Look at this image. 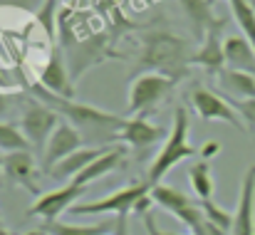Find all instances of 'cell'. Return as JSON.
<instances>
[{"label": "cell", "mask_w": 255, "mask_h": 235, "mask_svg": "<svg viewBox=\"0 0 255 235\" xmlns=\"http://www.w3.org/2000/svg\"><path fill=\"white\" fill-rule=\"evenodd\" d=\"M30 97H35L42 104H47L50 109H55L67 124H72L82 134L85 144H89V146H109V141H114L117 134L127 124V119L119 114H112L107 109H97L92 104H82L75 99L57 97L40 84L30 87Z\"/></svg>", "instance_id": "1"}, {"label": "cell", "mask_w": 255, "mask_h": 235, "mask_svg": "<svg viewBox=\"0 0 255 235\" xmlns=\"http://www.w3.org/2000/svg\"><path fill=\"white\" fill-rule=\"evenodd\" d=\"M191 47L183 37L169 30H151L141 40V55H139V70L156 72L171 77L176 82H183L188 77L191 67Z\"/></svg>", "instance_id": "2"}, {"label": "cell", "mask_w": 255, "mask_h": 235, "mask_svg": "<svg viewBox=\"0 0 255 235\" xmlns=\"http://www.w3.org/2000/svg\"><path fill=\"white\" fill-rule=\"evenodd\" d=\"M188 126H191V117L186 112V107H176L173 112V124L169 129V139L164 141L161 151L151 161L149 171H146V183L154 188L161 183V178L169 173L176 163H181L183 158H191L198 154L196 146L188 144Z\"/></svg>", "instance_id": "3"}, {"label": "cell", "mask_w": 255, "mask_h": 235, "mask_svg": "<svg viewBox=\"0 0 255 235\" xmlns=\"http://www.w3.org/2000/svg\"><path fill=\"white\" fill-rule=\"evenodd\" d=\"M178 82L164 75H156V72H144L131 82L129 87V102H127V114L129 119L131 117H146L151 114V109L164 102L173 92Z\"/></svg>", "instance_id": "4"}, {"label": "cell", "mask_w": 255, "mask_h": 235, "mask_svg": "<svg viewBox=\"0 0 255 235\" xmlns=\"http://www.w3.org/2000/svg\"><path fill=\"white\" fill-rule=\"evenodd\" d=\"M151 193V186L144 181H136V183H129L114 193H109L107 198H97V201H85V203H77L70 213L72 216H97V213H114V216H129L134 213V206Z\"/></svg>", "instance_id": "5"}, {"label": "cell", "mask_w": 255, "mask_h": 235, "mask_svg": "<svg viewBox=\"0 0 255 235\" xmlns=\"http://www.w3.org/2000/svg\"><path fill=\"white\" fill-rule=\"evenodd\" d=\"M60 114L55 109H50L47 104H42L40 99L30 97L27 104L22 107V117H20V129L25 134V139L30 141V146L35 151H45L52 131L60 126Z\"/></svg>", "instance_id": "6"}, {"label": "cell", "mask_w": 255, "mask_h": 235, "mask_svg": "<svg viewBox=\"0 0 255 235\" xmlns=\"http://www.w3.org/2000/svg\"><path fill=\"white\" fill-rule=\"evenodd\" d=\"M85 193H87V186L65 183L62 188L47 191L40 198H35V203L30 206L27 216L30 218H42L45 223H55V221H60L62 213H70Z\"/></svg>", "instance_id": "7"}, {"label": "cell", "mask_w": 255, "mask_h": 235, "mask_svg": "<svg viewBox=\"0 0 255 235\" xmlns=\"http://www.w3.org/2000/svg\"><path fill=\"white\" fill-rule=\"evenodd\" d=\"M151 198H154V206H161L164 211H169L176 221H181L188 231H193L201 221H203V208H201V201H193L188 198L183 191L166 186V183H159L151 188Z\"/></svg>", "instance_id": "8"}, {"label": "cell", "mask_w": 255, "mask_h": 235, "mask_svg": "<svg viewBox=\"0 0 255 235\" xmlns=\"http://www.w3.org/2000/svg\"><path fill=\"white\" fill-rule=\"evenodd\" d=\"M109 57H117L112 52V45H109V37L104 32H94L85 40L75 42L70 50H67V67H70V75L72 79H80L92 65H99Z\"/></svg>", "instance_id": "9"}, {"label": "cell", "mask_w": 255, "mask_h": 235, "mask_svg": "<svg viewBox=\"0 0 255 235\" xmlns=\"http://www.w3.org/2000/svg\"><path fill=\"white\" fill-rule=\"evenodd\" d=\"M191 107L206 121H223V124H231L236 131H248V126L243 124L241 114L231 107V102L223 99V97H218L216 92H211L206 87H198L191 94Z\"/></svg>", "instance_id": "10"}, {"label": "cell", "mask_w": 255, "mask_h": 235, "mask_svg": "<svg viewBox=\"0 0 255 235\" xmlns=\"http://www.w3.org/2000/svg\"><path fill=\"white\" fill-rule=\"evenodd\" d=\"M82 146H85L82 134L72 124L60 121V126L52 131V136H50V141H47V146L42 151V168H45V173H50L60 161H65L70 154L80 151Z\"/></svg>", "instance_id": "11"}, {"label": "cell", "mask_w": 255, "mask_h": 235, "mask_svg": "<svg viewBox=\"0 0 255 235\" xmlns=\"http://www.w3.org/2000/svg\"><path fill=\"white\" fill-rule=\"evenodd\" d=\"M226 17H221L203 37L201 47L191 55V65L203 67V72L208 75H221L226 70V55H223V40H221V30L226 27Z\"/></svg>", "instance_id": "12"}, {"label": "cell", "mask_w": 255, "mask_h": 235, "mask_svg": "<svg viewBox=\"0 0 255 235\" xmlns=\"http://www.w3.org/2000/svg\"><path fill=\"white\" fill-rule=\"evenodd\" d=\"M40 87H45L47 92L57 94V97H65V99H75V79L70 75V67L62 57V52L55 47L50 52V60L47 65L40 70V79H37Z\"/></svg>", "instance_id": "13"}, {"label": "cell", "mask_w": 255, "mask_h": 235, "mask_svg": "<svg viewBox=\"0 0 255 235\" xmlns=\"http://www.w3.org/2000/svg\"><path fill=\"white\" fill-rule=\"evenodd\" d=\"M166 139H169V131L164 126L151 124L146 117H131V119H127L124 129L117 134L114 141H122L131 149H149V146L166 141Z\"/></svg>", "instance_id": "14"}, {"label": "cell", "mask_w": 255, "mask_h": 235, "mask_svg": "<svg viewBox=\"0 0 255 235\" xmlns=\"http://www.w3.org/2000/svg\"><path fill=\"white\" fill-rule=\"evenodd\" d=\"M231 235H255V166H251L241 181V196L233 213Z\"/></svg>", "instance_id": "15"}, {"label": "cell", "mask_w": 255, "mask_h": 235, "mask_svg": "<svg viewBox=\"0 0 255 235\" xmlns=\"http://www.w3.org/2000/svg\"><path fill=\"white\" fill-rule=\"evenodd\" d=\"M2 176L12 183V186H22L25 191L35 193L37 198L40 186H37V168H35V158L32 151H15V154H5L2 161Z\"/></svg>", "instance_id": "16"}, {"label": "cell", "mask_w": 255, "mask_h": 235, "mask_svg": "<svg viewBox=\"0 0 255 235\" xmlns=\"http://www.w3.org/2000/svg\"><path fill=\"white\" fill-rule=\"evenodd\" d=\"M112 146H82L80 151L70 154L65 161H60L47 176L57 178V181H72L75 176H80L89 163H94L99 156H104Z\"/></svg>", "instance_id": "17"}, {"label": "cell", "mask_w": 255, "mask_h": 235, "mask_svg": "<svg viewBox=\"0 0 255 235\" xmlns=\"http://www.w3.org/2000/svg\"><path fill=\"white\" fill-rule=\"evenodd\" d=\"M223 55L228 70L248 72L255 77V47L243 37V35H231L223 42Z\"/></svg>", "instance_id": "18"}, {"label": "cell", "mask_w": 255, "mask_h": 235, "mask_svg": "<svg viewBox=\"0 0 255 235\" xmlns=\"http://www.w3.org/2000/svg\"><path fill=\"white\" fill-rule=\"evenodd\" d=\"M122 163H124V149H122V146H112L104 156H99L94 163H89L85 171H82L80 176H75L70 183H75V186H89V183H94L97 178H102V176H107V173H114Z\"/></svg>", "instance_id": "19"}, {"label": "cell", "mask_w": 255, "mask_h": 235, "mask_svg": "<svg viewBox=\"0 0 255 235\" xmlns=\"http://www.w3.org/2000/svg\"><path fill=\"white\" fill-rule=\"evenodd\" d=\"M178 5H181V10L186 12V20H188V25L193 27V32H196V37H206V32L221 20V17H216L213 15V10H211V0H178Z\"/></svg>", "instance_id": "20"}, {"label": "cell", "mask_w": 255, "mask_h": 235, "mask_svg": "<svg viewBox=\"0 0 255 235\" xmlns=\"http://www.w3.org/2000/svg\"><path fill=\"white\" fill-rule=\"evenodd\" d=\"M221 89L226 92L228 99H255V77L248 72H238V70H223L218 75Z\"/></svg>", "instance_id": "21"}, {"label": "cell", "mask_w": 255, "mask_h": 235, "mask_svg": "<svg viewBox=\"0 0 255 235\" xmlns=\"http://www.w3.org/2000/svg\"><path fill=\"white\" fill-rule=\"evenodd\" d=\"M117 228V218L114 221H104V223H94V226H77V223H45L42 231H47L50 235H107V231Z\"/></svg>", "instance_id": "22"}, {"label": "cell", "mask_w": 255, "mask_h": 235, "mask_svg": "<svg viewBox=\"0 0 255 235\" xmlns=\"http://www.w3.org/2000/svg\"><path fill=\"white\" fill-rule=\"evenodd\" d=\"M188 181H191V188H193V193H196L198 201H211V196H213V178H211L208 161H196V163H191V168H188Z\"/></svg>", "instance_id": "23"}, {"label": "cell", "mask_w": 255, "mask_h": 235, "mask_svg": "<svg viewBox=\"0 0 255 235\" xmlns=\"http://www.w3.org/2000/svg\"><path fill=\"white\" fill-rule=\"evenodd\" d=\"M231 2V12L243 32V37L255 47V10L251 0H228Z\"/></svg>", "instance_id": "24"}, {"label": "cell", "mask_w": 255, "mask_h": 235, "mask_svg": "<svg viewBox=\"0 0 255 235\" xmlns=\"http://www.w3.org/2000/svg\"><path fill=\"white\" fill-rule=\"evenodd\" d=\"M30 141L25 139L22 129L7 121H0V151L15 154V151H30Z\"/></svg>", "instance_id": "25"}, {"label": "cell", "mask_w": 255, "mask_h": 235, "mask_svg": "<svg viewBox=\"0 0 255 235\" xmlns=\"http://www.w3.org/2000/svg\"><path fill=\"white\" fill-rule=\"evenodd\" d=\"M201 208H203V218H206V221H211L213 226H218V228H223L226 233H231V228H233V213L223 211V208L216 206L213 201H201Z\"/></svg>", "instance_id": "26"}, {"label": "cell", "mask_w": 255, "mask_h": 235, "mask_svg": "<svg viewBox=\"0 0 255 235\" xmlns=\"http://www.w3.org/2000/svg\"><path fill=\"white\" fill-rule=\"evenodd\" d=\"M231 102V107L246 119V126L248 129H255V99H228Z\"/></svg>", "instance_id": "27"}, {"label": "cell", "mask_w": 255, "mask_h": 235, "mask_svg": "<svg viewBox=\"0 0 255 235\" xmlns=\"http://www.w3.org/2000/svg\"><path fill=\"white\" fill-rule=\"evenodd\" d=\"M45 2H47V0H0V7H15V10L35 12V15H37Z\"/></svg>", "instance_id": "28"}, {"label": "cell", "mask_w": 255, "mask_h": 235, "mask_svg": "<svg viewBox=\"0 0 255 235\" xmlns=\"http://www.w3.org/2000/svg\"><path fill=\"white\" fill-rule=\"evenodd\" d=\"M191 233H193V235H231V233H226L223 228L213 226L211 221H206V218H203V221H201V223H198V226L191 231Z\"/></svg>", "instance_id": "29"}, {"label": "cell", "mask_w": 255, "mask_h": 235, "mask_svg": "<svg viewBox=\"0 0 255 235\" xmlns=\"http://www.w3.org/2000/svg\"><path fill=\"white\" fill-rule=\"evenodd\" d=\"M218 151H221V144H218V141H206V144L198 149V156H201V161H208V158L216 156Z\"/></svg>", "instance_id": "30"}, {"label": "cell", "mask_w": 255, "mask_h": 235, "mask_svg": "<svg viewBox=\"0 0 255 235\" xmlns=\"http://www.w3.org/2000/svg\"><path fill=\"white\" fill-rule=\"evenodd\" d=\"M144 226H146V233H149V235H173V233H164V231L156 226L154 213H146V216H144Z\"/></svg>", "instance_id": "31"}, {"label": "cell", "mask_w": 255, "mask_h": 235, "mask_svg": "<svg viewBox=\"0 0 255 235\" xmlns=\"http://www.w3.org/2000/svg\"><path fill=\"white\" fill-rule=\"evenodd\" d=\"M114 235H129V216H117Z\"/></svg>", "instance_id": "32"}, {"label": "cell", "mask_w": 255, "mask_h": 235, "mask_svg": "<svg viewBox=\"0 0 255 235\" xmlns=\"http://www.w3.org/2000/svg\"><path fill=\"white\" fill-rule=\"evenodd\" d=\"M10 104H12V97H10V94H5V92H0V121H2L5 112L10 109Z\"/></svg>", "instance_id": "33"}, {"label": "cell", "mask_w": 255, "mask_h": 235, "mask_svg": "<svg viewBox=\"0 0 255 235\" xmlns=\"http://www.w3.org/2000/svg\"><path fill=\"white\" fill-rule=\"evenodd\" d=\"M27 235H50V233H47V231H42V228H37V231H30Z\"/></svg>", "instance_id": "34"}, {"label": "cell", "mask_w": 255, "mask_h": 235, "mask_svg": "<svg viewBox=\"0 0 255 235\" xmlns=\"http://www.w3.org/2000/svg\"><path fill=\"white\" fill-rule=\"evenodd\" d=\"M2 161H5V156L0 154V183H2V178H5V176H2Z\"/></svg>", "instance_id": "35"}, {"label": "cell", "mask_w": 255, "mask_h": 235, "mask_svg": "<svg viewBox=\"0 0 255 235\" xmlns=\"http://www.w3.org/2000/svg\"><path fill=\"white\" fill-rule=\"evenodd\" d=\"M0 235H12V233H10V231H7L5 226H0Z\"/></svg>", "instance_id": "36"}, {"label": "cell", "mask_w": 255, "mask_h": 235, "mask_svg": "<svg viewBox=\"0 0 255 235\" xmlns=\"http://www.w3.org/2000/svg\"><path fill=\"white\" fill-rule=\"evenodd\" d=\"M251 5H253V10H255V0H251Z\"/></svg>", "instance_id": "37"}, {"label": "cell", "mask_w": 255, "mask_h": 235, "mask_svg": "<svg viewBox=\"0 0 255 235\" xmlns=\"http://www.w3.org/2000/svg\"><path fill=\"white\" fill-rule=\"evenodd\" d=\"M0 226H5V223H2V218H0Z\"/></svg>", "instance_id": "38"}, {"label": "cell", "mask_w": 255, "mask_h": 235, "mask_svg": "<svg viewBox=\"0 0 255 235\" xmlns=\"http://www.w3.org/2000/svg\"><path fill=\"white\" fill-rule=\"evenodd\" d=\"M211 2H216V0H211Z\"/></svg>", "instance_id": "39"}]
</instances>
